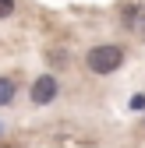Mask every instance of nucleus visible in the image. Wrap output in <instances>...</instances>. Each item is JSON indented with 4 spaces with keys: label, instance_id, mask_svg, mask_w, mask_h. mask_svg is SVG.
Segmentation results:
<instances>
[{
    "label": "nucleus",
    "instance_id": "3",
    "mask_svg": "<svg viewBox=\"0 0 145 148\" xmlns=\"http://www.w3.org/2000/svg\"><path fill=\"white\" fill-rule=\"evenodd\" d=\"M14 99V81L11 78H0V106H7Z\"/></svg>",
    "mask_w": 145,
    "mask_h": 148
},
{
    "label": "nucleus",
    "instance_id": "6",
    "mask_svg": "<svg viewBox=\"0 0 145 148\" xmlns=\"http://www.w3.org/2000/svg\"><path fill=\"white\" fill-rule=\"evenodd\" d=\"M131 106H135V109H145V95H135V99H131Z\"/></svg>",
    "mask_w": 145,
    "mask_h": 148
},
{
    "label": "nucleus",
    "instance_id": "2",
    "mask_svg": "<svg viewBox=\"0 0 145 148\" xmlns=\"http://www.w3.org/2000/svg\"><path fill=\"white\" fill-rule=\"evenodd\" d=\"M53 99H57V78H53V74L35 78V85H32V102H35V106H46V102H53Z\"/></svg>",
    "mask_w": 145,
    "mask_h": 148
},
{
    "label": "nucleus",
    "instance_id": "5",
    "mask_svg": "<svg viewBox=\"0 0 145 148\" xmlns=\"http://www.w3.org/2000/svg\"><path fill=\"white\" fill-rule=\"evenodd\" d=\"M14 14V0H0V18H11Z\"/></svg>",
    "mask_w": 145,
    "mask_h": 148
},
{
    "label": "nucleus",
    "instance_id": "1",
    "mask_svg": "<svg viewBox=\"0 0 145 148\" xmlns=\"http://www.w3.org/2000/svg\"><path fill=\"white\" fill-rule=\"evenodd\" d=\"M85 64H88L92 74H110V71H117V67L124 64V49L113 46V42L92 46V49H88V57H85Z\"/></svg>",
    "mask_w": 145,
    "mask_h": 148
},
{
    "label": "nucleus",
    "instance_id": "4",
    "mask_svg": "<svg viewBox=\"0 0 145 148\" xmlns=\"http://www.w3.org/2000/svg\"><path fill=\"white\" fill-rule=\"evenodd\" d=\"M138 18H145V7H124V25H138Z\"/></svg>",
    "mask_w": 145,
    "mask_h": 148
}]
</instances>
